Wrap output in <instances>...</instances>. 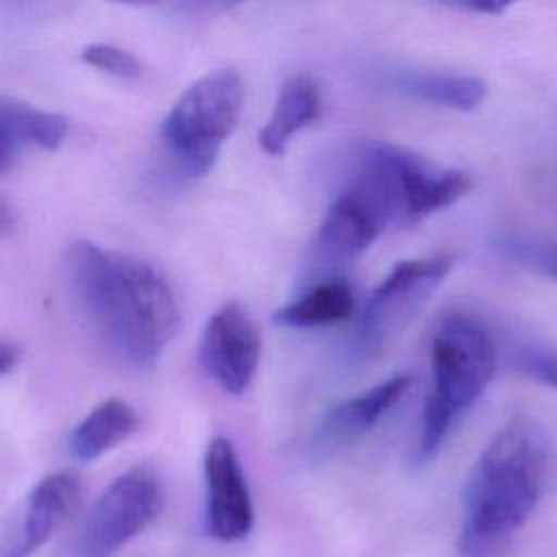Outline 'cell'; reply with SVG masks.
<instances>
[{"label": "cell", "instance_id": "cell-10", "mask_svg": "<svg viewBox=\"0 0 557 557\" xmlns=\"http://www.w3.org/2000/svg\"><path fill=\"white\" fill-rule=\"evenodd\" d=\"M83 485L76 472L59 470L41 476L24 503L20 533L2 557H30L39 550L78 509Z\"/></svg>", "mask_w": 557, "mask_h": 557}, {"label": "cell", "instance_id": "cell-21", "mask_svg": "<svg viewBox=\"0 0 557 557\" xmlns=\"http://www.w3.org/2000/svg\"><path fill=\"white\" fill-rule=\"evenodd\" d=\"M22 361V346L15 339L2 337L0 342V376L7 379Z\"/></svg>", "mask_w": 557, "mask_h": 557}, {"label": "cell", "instance_id": "cell-4", "mask_svg": "<svg viewBox=\"0 0 557 557\" xmlns=\"http://www.w3.org/2000/svg\"><path fill=\"white\" fill-rule=\"evenodd\" d=\"M472 185L474 181L466 170L437 165L389 141H370L359 150L344 187L387 231L413 226L455 205Z\"/></svg>", "mask_w": 557, "mask_h": 557}, {"label": "cell", "instance_id": "cell-1", "mask_svg": "<svg viewBox=\"0 0 557 557\" xmlns=\"http://www.w3.org/2000/svg\"><path fill=\"white\" fill-rule=\"evenodd\" d=\"M63 265L74 300L107 352L133 370L154 368L181 326L165 274L89 239H74Z\"/></svg>", "mask_w": 557, "mask_h": 557}, {"label": "cell", "instance_id": "cell-15", "mask_svg": "<svg viewBox=\"0 0 557 557\" xmlns=\"http://www.w3.org/2000/svg\"><path fill=\"white\" fill-rule=\"evenodd\" d=\"M137 424L133 405L115 396L104 398L70 431L67 450L76 461H94L128 440Z\"/></svg>", "mask_w": 557, "mask_h": 557}, {"label": "cell", "instance_id": "cell-11", "mask_svg": "<svg viewBox=\"0 0 557 557\" xmlns=\"http://www.w3.org/2000/svg\"><path fill=\"white\" fill-rule=\"evenodd\" d=\"M411 387V376L394 374L342 403L333 405L315 426L311 437L320 450H333L363 437L379 420L403 400Z\"/></svg>", "mask_w": 557, "mask_h": 557}, {"label": "cell", "instance_id": "cell-20", "mask_svg": "<svg viewBox=\"0 0 557 557\" xmlns=\"http://www.w3.org/2000/svg\"><path fill=\"white\" fill-rule=\"evenodd\" d=\"M516 368L529 379L557 389V348L522 346L516 352Z\"/></svg>", "mask_w": 557, "mask_h": 557}, {"label": "cell", "instance_id": "cell-3", "mask_svg": "<svg viewBox=\"0 0 557 557\" xmlns=\"http://www.w3.org/2000/svg\"><path fill=\"white\" fill-rule=\"evenodd\" d=\"M431 392L422 409L416 463L431 461L457 420L481 398L496 372V342L487 324L466 311L444 315L429 344Z\"/></svg>", "mask_w": 557, "mask_h": 557}, {"label": "cell", "instance_id": "cell-16", "mask_svg": "<svg viewBox=\"0 0 557 557\" xmlns=\"http://www.w3.org/2000/svg\"><path fill=\"white\" fill-rule=\"evenodd\" d=\"M392 87L413 100L463 113L481 107L487 96L479 76L446 70H405L392 76Z\"/></svg>", "mask_w": 557, "mask_h": 557}, {"label": "cell", "instance_id": "cell-14", "mask_svg": "<svg viewBox=\"0 0 557 557\" xmlns=\"http://www.w3.org/2000/svg\"><path fill=\"white\" fill-rule=\"evenodd\" d=\"M322 115L320 83L307 74H292L278 89L268 122L259 131V146L270 157H281L292 137Z\"/></svg>", "mask_w": 557, "mask_h": 557}, {"label": "cell", "instance_id": "cell-9", "mask_svg": "<svg viewBox=\"0 0 557 557\" xmlns=\"http://www.w3.org/2000/svg\"><path fill=\"white\" fill-rule=\"evenodd\" d=\"M205 522L218 542H239L255 524L252 494L233 442L215 435L205 450Z\"/></svg>", "mask_w": 557, "mask_h": 557}, {"label": "cell", "instance_id": "cell-6", "mask_svg": "<svg viewBox=\"0 0 557 557\" xmlns=\"http://www.w3.org/2000/svg\"><path fill=\"white\" fill-rule=\"evenodd\" d=\"M453 263L448 252L398 261L366 300L357 326V348L366 357H376L389 348L444 283Z\"/></svg>", "mask_w": 557, "mask_h": 557}, {"label": "cell", "instance_id": "cell-18", "mask_svg": "<svg viewBox=\"0 0 557 557\" xmlns=\"http://www.w3.org/2000/svg\"><path fill=\"white\" fill-rule=\"evenodd\" d=\"M492 246L509 263L557 283V242L527 233H503L494 237Z\"/></svg>", "mask_w": 557, "mask_h": 557}, {"label": "cell", "instance_id": "cell-19", "mask_svg": "<svg viewBox=\"0 0 557 557\" xmlns=\"http://www.w3.org/2000/svg\"><path fill=\"white\" fill-rule=\"evenodd\" d=\"M81 61L117 78H137L141 76V63L139 59L113 44H102V41H94L87 44L81 50Z\"/></svg>", "mask_w": 557, "mask_h": 557}, {"label": "cell", "instance_id": "cell-5", "mask_svg": "<svg viewBox=\"0 0 557 557\" xmlns=\"http://www.w3.org/2000/svg\"><path fill=\"white\" fill-rule=\"evenodd\" d=\"M244 98V81L233 67L202 74L176 98L161 122L159 139L183 178H202L213 170L239 122Z\"/></svg>", "mask_w": 557, "mask_h": 557}, {"label": "cell", "instance_id": "cell-8", "mask_svg": "<svg viewBox=\"0 0 557 557\" xmlns=\"http://www.w3.org/2000/svg\"><path fill=\"white\" fill-rule=\"evenodd\" d=\"M198 359L207 376L226 394H244L259 368L261 335L237 300L220 305L205 322Z\"/></svg>", "mask_w": 557, "mask_h": 557}, {"label": "cell", "instance_id": "cell-17", "mask_svg": "<svg viewBox=\"0 0 557 557\" xmlns=\"http://www.w3.org/2000/svg\"><path fill=\"white\" fill-rule=\"evenodd\" d=\"M355 309L352 285L342 276H329L276 309L272 320L287 329H320L350 320Z\"/></svg>", "mask_w": 557, "mask_h": 557}, {"label": "cell", "instance_id": "cell-22", "mask_svg": "<svg viewBox=\"0 0 557 557\" xmlns=\"http://www.w3.org/2000/svg\"><path fill=\"white\" fill-rule=\"evenodd\" d=\"M15 226H17V218L13 213V207H11L9 198L2 196L0 198V235L7 239Z\"/></svg>", "mask_w": 557, "mask_h": 557}, {"label": "cell", "instance_id": "cell-13", "mask_svg": "<svg viewBox=\"0 0 557 557\" xmlns=\"http://www.w3.org/2000/svg\"><path fill=\"white\" fill-rule=\"evenodd\" d=\"M381 222L348 189H339L318 226L313 246L322 261H350L359 257L379 235Z\"/></svg>", "mask_w": 557, "mask_h": 557}, {"label": "cell", "instance_id": "cell-12", "mask_svg": "<svg viewBox=\"0 0 557 557\" xmlns=\"http://www.w3.org/2000/svg\"><path fill=\"white\" fill-rule=\"evenodd\" d=\"M70 122L65 115L39 109L20 98H0V172L7 174L20 157L39 148L54 152L67 137Z\"/></svg>", "mask_w": 557, "mask_h": 557}, {"label": "cell", "instance_id": "cell-2", "mask_svg": "<svg viewBox=\"0 0 557 557\" xmlns=\"http://www.w3.org/2000/svg\"><path fill=\"white\" fill-rule=\"evenodd\" d=\"M548 459V437L529 416H516L494 433L466 483L459 557L509 553L544 494Z\"/></svg>", "mask_w": 557, "mask_h": 557}, {"label": "cell", "instance_id": "cell-7", "mask_svg": "<svg viewBox=\"0 0 557 557\" xmlns=\"http://www.w3.org/2000/svg\"><path fill=\"white\" fill-rule=\"evenodd\" d=\"M163 507V483L150 466L115 476L89 507L74 542V557H113L154 522Z\"/></svg>", "mask_w": 557, "mask_h": 557}]
</instances>
